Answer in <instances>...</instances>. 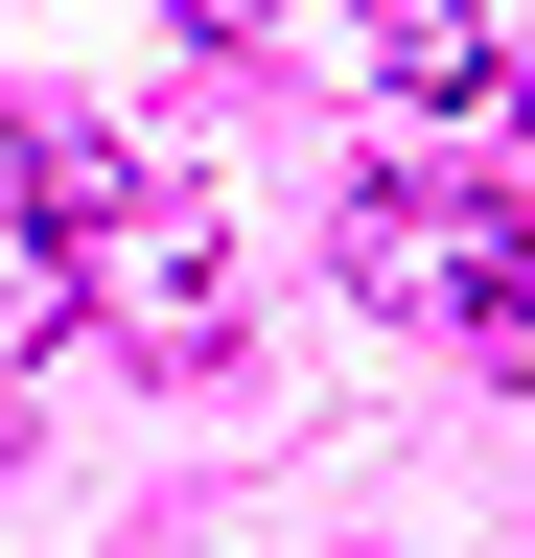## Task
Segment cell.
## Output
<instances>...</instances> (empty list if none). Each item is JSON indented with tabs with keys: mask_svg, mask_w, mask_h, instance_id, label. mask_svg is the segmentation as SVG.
Listing matches in <instances>:
<instances>
[{
	"mask_svg": "<svg viewBox=\"0 0 535 558\" xmlns=\"http://www.w3.org/2000/svg\"><path fill=\"white\" fill-rule=\"evenodd\" d=\"M71 279H94V326L141 349V373H233V209L210 186H141Z\"/></svg>",
	"mask_w": 535,
	"mask_h": 558,
	"instance_id": "cell-2",
	"label": "cell"
},
{
	"mask_svg": "<svg viewBox=\"0 0 535 558\" xmlns=\"http://www.w3.org/2000/svg\"><path fill=\"white\" fill-rule=\"evenodd\" d=\"M141 186H163V163H141L117 117H24V94H0V233H24V256H94Z\"/></svg>",
	"mask_w": 535,
	"mask_h": 558,
	"instance_id": "cell-3",
	"label": "cell"
},
{
	"mask_svg": "<svg viewBox=\"0 0 535 558\" xmlns=\"http://www.w3.org/2000/svg\"><path fill=\"white\" fill-rule=\"evenodd\" d=\"M373 70H396V117H512V70L465 0H373Z\"/></svg>",
	"mask_w": 535,
	"mask_h": 558,
	"instance_id": "cell-4",
	"label": "cell"
},
{
	"mask_svg": "<svg viewBox=\"0 0 535 558\" xmlns=\"http://www.w3.org/2000/svg\"><path fill=\"white\" fill-rule=\"evenodd\" d=\"M163 24H186V47H256V24H280V0H163Z\"/></svg>",
	"mask_w": 535,
	"mask_h": 558,
	"instance_id": "cell-5",
	"label": "cell"
},
{
	"mask_svg": "<svg viewBox=\"0 0 535 558\" xmlns=\"http://www.w3.org/2000/svg\"><path fill=\"white\" fill-rule=\"evenodd\" d=\"M512 117H535V70H512Z\"/></svg>",
	"mask_w": 535,
	"mask_h": 558,
	"instance_id": "cell-6",
	"label": "cell"
},
{
	"mask_svg": "<svg viewBox=\"0 0 535 558\" xmlns=\"http://www.w3.org/2000/svg\"><path fill=\"white\" fill-rule=\"evenodd\" d=\"M350 303L465 326L489 373H535V209H465V186H350Z\"/></svg>",
	"mask_w": 535,
	"mask_h": 558,
	"instance_id": "cell-1",
	"label": "cell"
}]
</instances>
